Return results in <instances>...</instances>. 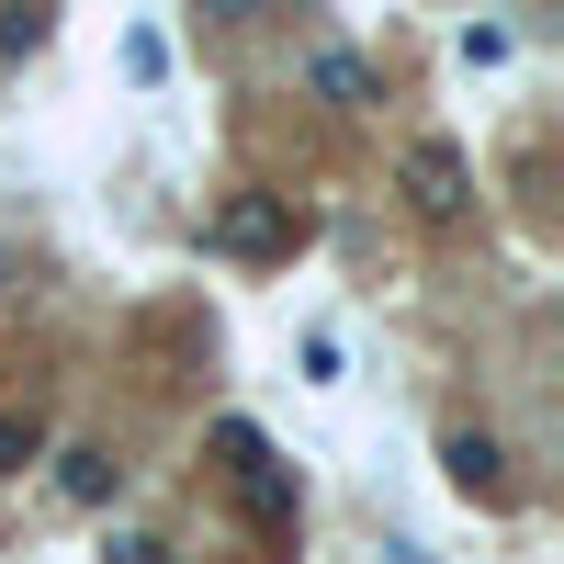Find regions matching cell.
Listing matches in <instances>:
<instances>
[{
	"label": "cell",
	"instance_id": "ba28073f",
	"mask_svg": "<svg viewBox=\"0 0 564 564\" xmlns=\"http://www.w3.org/2000/svg\"><path fill=\"white\" fill-rule=\"evenodd\" d=\"M113 564H170V553H159V542H135V531H124V542H113Z\"/></svg>",
	"mask_w": 564,
	"mask_h": 564
},
{
	"label": "cell",
	"instance_id": "7a4b0ae2",
	"mask_svg": "<svg viewBox=\"0 0 564 564\" xmlns=\"http://www.w3.org/2000/svg\"><path fill=\"white\" fill-rule=\"evenodd\" d=\"M215 249H238V260H271V249H294V215L282 204H260V193H238L215 215Z\"/></svg>",
	"mask_w": 564,
	"mask_h": 564
},
{
	"label": "cell",
	"instance_id": "3957f363",
	"mask_svg": "<svg viewBox=\"0 0 564 564\" xmlns=\"http://www.w3.org/2000/svg\"><path fill=\"white\" fill-rule=\"evenodd\" d=\"M441 463H452V486H463V497H508V452H497L486 430H452Z\"/></svg>",
	"mask_w": 564,
	"mask_h": 564
},
{
	"label": "cell",
	"instance_id": "5b68a950",
	"mask_svg": "<svg viewBox=\"0 0 564 564\" xmlns=\"http://www.w3.org/2000/svg\"><path fill=\"white\" fill-rule=\"evenodd\" d=\"M316 90H327V102H372V68L361 57H316Z\"/></svg>",
	"mask_w": 564,
	"mask_h": 564
},
{
	"label": "cell",
	"instance_id": "8992f818",
	"mask_svg": "<svg viewBox=\"0 0 564 564\" xmlns=\"http://www.w3.org/2000/svg\"><path fill=\"white\" fill-rule=\"evenodd\" d=\"M34 463V417H0V475H23Z\"/></svg>",
	"mask_w": 564,
	"mask_h": 564
},
{
	"label": "cell",
	"instance_id": "52a82bcc",
	"mask_svg": "<svg viewBox=\"0 0 564 564\" xmlns=\"http://www.w3.org/2000/svg\"><path fill=\"white\" fill-rule=\"evenodd\" d=\"M23 45H45V12H0V57H23Z\"/></svg>",
	"mask_w": 564,
	"mask_h": 564
},
{
	"label": "cell",
	"instance_id": "6da1fadb",
	"mask_svg": "<svg viewBox=\"0 0 564 564\" xmlns=\"http://www.w3.org/2000/svg\"><path fill=\"white\" fill-rule=\"evenodd\" d=\"M406 204L417 215H463V148L452 135H417L406 148Z\"/></svg>",
	"mask_w": 564,
	"mask_h": 564
},
{
	"label": "cell",
	"instance_id": "277c9868",
	"mask_svg": "<svg viewBox=\"0 0 564 564\" xmlns=\"http://www.w3.org/2000/svg\"><path fill=\"white\" fill-rule=\"evenodd\" d=\"M68 497H79V508H102V497H113V452H102V441H79V452H68Z\"/></svg>",
	"mask_w": 564,
	"mask_h": 564
}]
</instances>
